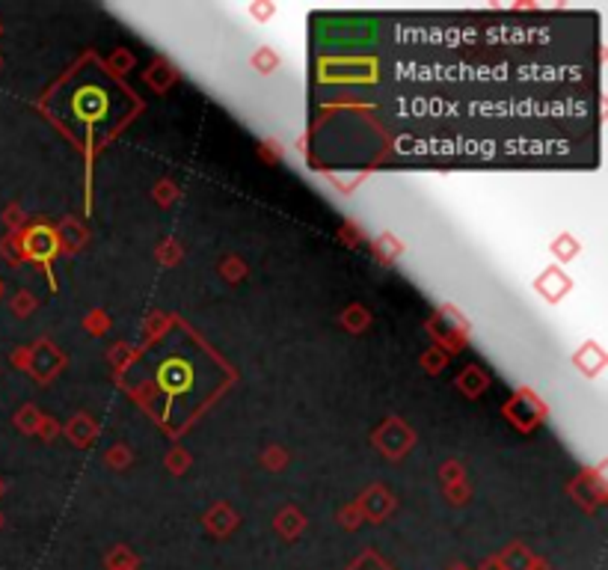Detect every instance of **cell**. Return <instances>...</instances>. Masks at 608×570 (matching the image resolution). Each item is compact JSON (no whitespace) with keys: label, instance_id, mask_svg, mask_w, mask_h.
Segmentation results:
<instances>
[{"label":"cell","instance_id":"6da1fadb","mask_svg":"<svg viewBox=\"0 0 608 570\" xmlns=\"http://www.w3.org/2000/svg\"><path fill=\"white\" fill-rule=\"evenodd\" d=\"M353 570H386V567H380V565H368V562H362V565H357Z\"/></svg>","mask_w":608,"mask_h":570}]
</instances>
